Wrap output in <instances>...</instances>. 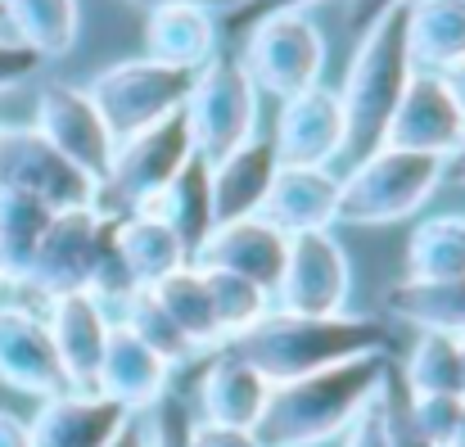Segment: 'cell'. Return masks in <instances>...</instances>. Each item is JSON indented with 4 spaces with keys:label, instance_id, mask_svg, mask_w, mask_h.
I'll use <instances>...</instances> for the list:
<instances>
[{
    "label": "cell",
    "instance_id": "9a60e30c",
    "mask_svg": "<svg viewBox=\"0 0 465 447\" xmlns=\"http://www.w3.org/2000/svg\"><path fill=\"white\" fill-rule=\"evenodd\" d=\"M41 312H45V325H50V339H54L68 389L73 393H95V371H100V357H104V343H109V330H114L109 307L82 290V294L45 298Z\"/></svg>",
    "mask_w": 465,
    "mask_h": 447
},
{
    "label": "cell",
    "instance_id": "f907efd6",
    "mask_svg": "<svg viewBox=\"0 0 465 447\" xmlns=\"http://www.w3.org/2000/svg\"><path fill=\"white\" fill-rule=\"evenodd\" d=\"M0 23H5V14H0Z\"/></svg>",
    "mask_w": 465,
    "mask_h": 447
},
{
    "label": "cell",
    "instance_id": "ac0fdd59",
    "mask_svg": "<svg viewBox=\"0 0 465 447\" xmlns=\"http://www.w3.org/2000/svg\"><path fill=\"white\" fill-rule=\"evenodd\" d=\"M267 398H272V380L249 357H240L231 343L213 348V362L203 366V380H199V421L258 430Z\"/></svg>",
    "mask_w": 465,
    "mask_h": 447
},
{
    "label": "cell",
    "instance_id": "4fadbf2b",
    "mask_svg": "<svg viewBox=\"0 0 465 447\" xmlns=\"http://www.w3.org/2000/svg\"><path fill=\"white\" fill-rule=\"evenodd\" d=\"M343 104L339 91L330 86H308L290 100H281V118L272 132V149L281 167H334L343 154Z\"/></svg>",
    "mask_w": 465,
    "mask_h": 447
},
{
    "label": "cell",
    "instance_id": "8992f818",
    "mask_svg": "<svg viewBox=\"0 0 465 447\" xmlns=\"http://www.w3.org/2000/svg\"><path fill=\"white\" fill-rule=\"evenodd\" d=\"M190 86H194L190 68H167V64H154L141 55V59H123V64L95 73L86 95L95 100L100 118L109 123L114 141H127V136L158 127L163 118L181 114Z\"/></svg>",
    "mask_w": 465,
    "mask_h": 447
},
{
    "label": "cell",
    "instance_id": "7a4b0ae2",
    "mask_svg": "<svg viewBox=\"0 0 465 447\" xmlns=\"http://www.w3.org/2000/svg\"><path fill=\"white\" fill-rule=\"evenodd\" d=\"M240 357H249L272 384L303 380L312 371L339 366L348 357L366 353H389L393 348V325L384 316H361V312H334V316H290V312H267L253 330L231 339Z\"/></svg>",
    "mask_w": 465,
    "mask_h": 447
},
{
    "label": "cell",
    "instance_id": "277c9868",
    "mask_svg": "<svg viewBox=\"0 0 465 447\" xmlns=\"http://www.w3.org/2000/svg\"><path fill=\"white\" fill-rule=\"evenodd\" d=\"M443 185V158L380 145L371 158L339 176V222L343 226H389L420 213Z\"/></svg>",
    "mask_w": 465,
    "mask_h": 447
},
{
    "label": "cell",
    "instance_id": "681fc988",
    "mask_svg": "<svg viewBox=\"0 0 465 447\" xmlns=\"http://www.w3.org/2000/svg\"><path fill=\"white\" fill-rule=\"evenodd\" d=\"M0 285H5V276H0Z\"/></svg>",
    "mask_w": 465,
    "mask_h": 447
},
{
    "label": "cell",
    "instance_id": "4316f807",
    "mask_svg": "<svg viewBox=\"0 0 465 447\" xmlns=\"http://www.w3.org/2000/svg\"><path fill=\"white\" fill-rule=\"evenodd\" d=\"M0 14L14 27V41L27 45L41 64L64 59L77 45V32H82V5L77 0H0Z\"/></svg>",
    "mask_w": 465,
    "mask_h": 447
},
{
    "label": "cell",
    "instance_id": "f546056e",
    "mask_svg": "<svg viewBox=\"0 0 465 447\" xmlns=\"http://www.w3.org/2000/svg\"><path fill=\"white\" fill-rule=\"evenodd\" d=\"M50 217H54V208H45L41 199L0 185V276H5V285L23 281Z\"/></svg>",
    "mask_w": 465,
    "mask_h": 447
},
{
    "label": "cell",
    "instance_id": "d590c367",
    "mask_svg": "<svg viewBox=\"0 0 465 447\" xmlns=\"http://www.w3.org/2000/svg\"><path fill=\"white\" fill-rule=\"evenodd\" d=\"M393 380V375H389ZM343 447H393L389 443V384L357 412V421L343 430Z\"/></svg>",
    "mask_w": 465,
    "mask_h": 447
},
{
    "label": "cell",
    "instance_id": "6da1fadb",
    "mask_svg": "<svg viewBox=\"0 0 465 447\" xmlns=\"http://www.w3.org/2000/svg\"><path fill=\"white\" fill-rule=\"evenodd\" d=\"M393 357L389 353H366L348 357L339 366L312 371L303 380L272 384L267 412L258 421V443L262 447H321L339 439L357 412L389 384Z\"/></svg>",
    "mask_w": 465,
    "mask_h": 447
},
{
    "label": "cell",
    "instance_id": "5bb4252c",
    "mask_svg": "<svg viewBox=\"0 0 465 447\" xmlns=\"http://www.w3.org/2000/svg\"><path fill=\"white\" fill-rule=\"evenodd\" d=\"M0 384L27 398L68 393L45 312L27 303H0Z\"/></svg>",
    "mask_w": 465,
    "mask_h": 447
},
{
    "label": "cell",
    "instance_id": "603a6c76",
    "mask_svg": "<svg viewBox=\"0 0 465 447\" xmlns=\"http://www.w3.org/2000/svg\"><path fill=\"white\" fill-rule=\"evenodd\" d=\"M217 55V9L158 5L145 14V59L199 73Z\"/></svg>",
    "mask_w": 465,
    "mask_h": 447
},
{
    "label": "cell",
    "instance_id": "52a82bcc",
    "mask_svg": "<svg viewBox=\"0 0 465 447\" xmlns=\"http://www.w3.org/2000/svg\"><path fill=\"white\" fill-rule=\"evenodd\" d=\"M190 154H194V141H190V127H185L181 114L163 118L158 127L141 132V136L118 141L104 181L95 185V208L109 213V217L141 213L158 190L185 167Z\"/></svg>",
    "mask_w": 465,
    "mask_h": 447
},
{
    "label": "cell",
    "instance_id": "e0dca14e",
    "mask_svg": "<svg viewBox=\"0 0 465 447\" xmlns=\"http://www.w3.org/2000/svg\"><path fill=\"white\" fill-rule=\"evenodd\" d=\"M285 249L290 235H281L272 222L253 217H235V222H217L213 235L199 244L194 267H213V272H235L253 285H262L267 294L276 290L281 272H285Z\"/></svg>",
    "mask_w": 465,
    "mask_h": 447
},
{
    "label": "cell",
    "instance_id": "7bdbcfd3",
    "mask_svg": "<svg viewBox=\"0 0 465 447\" xmlns=\"http://www.w3.org/2000/svg\"><path fill=\"white\" fill-rule=\"evenodd\" d=\"M104 447H150V434H145V425H141L136 416H127V421H123V430H118Z\"/></svg>",
    "mask_w": 465,
    "mask_h": 447
},
{
    "label": "cell",
    "instance_id": "8fae6325",
    "mask_svg": "<svg viewBox=\"0 0 465 447\" xmlns=\"http://www.w3.org/2000/svg\"><path fill=\"white\" fill-rule=\"evenodd\" d=\"M32 132L45 136L77 172H86L95 185L104 181V172L114 163V149H118L109 123L100 118L95 100L86 95V86H73V82H50V86L36 91Z\"/></svg>",
    "mask_w": 465,
    "mask_h": 447
},
{
    "label": "cell",
    "instance_id": "ab89813d",
    "mask_svg": "<svg viewBox=\"0 0 465 447\" xmlns=\"http://www.w3.org/2000/svg\"><path fill=\"white\" fill-rule=\"evenodd\" d=\"M36 68H41V59H36L27 45H18V41H0V95L14 91V86H23Z\"/></svg>",
    "mask_w": 465,
    "mask_h": 447
},
{
    "label": "cell",
    "instance_id": "3957f363",
    "mask_svg": "<svg viewBox=\"0 0 465 447\" xmlns=\"http://www.w3.org/2000/svg\"><path fill=\"white\" fill-rule=\"evenodd\" d=\"M411 73L416 68H411V55H407V14L389 9L384 18L361 27L357 55H352L348 73H343V86H339L343 123H348L339 163L357 167L361 158H371L375 149L384 145L389 118H393Z\"/></svg>",
    "mask_w": 465,
    "mask_h": 447
},
{
    "label": "cell",
    "instance_id": "ba28073f",
    "mask_svg": "<svg viewBox=\"0 0 465 447\" xmlns=\"http://www.w3.org/2000/svg\"><path fill=\"white\" fill-rule=\"evenodd\" d=\"M240 68L258 86V95L290 100L308 91L325 73V36L308 14H276L244 32Z\"/></svg>",
    "mask_w": 465,
    "mask_h": 447
},
{
    "label": "cell",
    "instance_id": "b9f144b4",
    "mask_svg": "<svg viewBox=\"0 0 465 447\" xmlns=\"http://www.w3.org/2000/svg\"><path fill=\"white\" fill-rule=\"evenodd\" d=\"M0 447H32V434H27V421L5 412L0 407Z\"/></svg>",
    "mask_w": 465,
    "mask_h": 447
},
{
    "label": "cell",
    "instance_id": "2e32d148",
    "mask_svg": "<svg viewBox=\"0 0 465 447\" xmlns=\"http://www.w3.org/2000/svg\"><path fill=\"white\" fill-rule=\"evenodd\" d=\"M465 136V118L461 109L452 104L448 86L439 73H411L393 118H389V132H384V145L393 149H411V154H430V158H448L457 141Z\"/></svg>",
    "mask_w": 465,
    "mask_h": 447
},
{
    "label": "cell",
    "instance_id": "44dd1931",
    "mask_svg": "<svg viewBox=\"0 0 465 447\" xmlns=\"http://www.w3.org/2000/svg\"><path fill=\"white\" fill-rule=\"evenodd\" d=\"M127 412L100 393H54L41 398L36 416L27 421L32 447H104L123 430Z\"/></svg>",
    "mask_w": 465,
    "mask_h": 447
},
{
    "label": "cell",
    "instance_id": "d6986e66",
    "mask_svg": "<svg viewBox=\"0 0 465 447\" xmlns=\"http://www.w3.org/2000/svg\"><path fill=\"white\" fill-rule=\"evenodd\" d=\"M281 235H308L339 226V172L334 167H276L272 190L258 208Z\"/></svg>",
    "mask_w": 465,
    "mask_h": 447
},
{
    "label": "cell",
    "instance_id": "60d3db41",
    "mask_svg": "<svg viewBox=\"0 0 465 447\" xmlns=\"http://www.w3.org/2000/svg\"><path fill=\"white\" fill-rule=\"evenodd\" d=\"M407 0H348V23L361 32V27H371L375 18H384L389 9H402Z\"/></svg>",
    "mask_w": 465,
    "mask_h": 447
},
{
    "label": "cell",
    "instance_id": "7402d4cb",
    "mask_svg": "<svg viewBox=\"0 0 465 447\" xmlns=\"http://www.w3.org/2000/svg\"><path fill=\"white\" fill-rule=\"evenodd\" d=\"M276 149L272 136H253L240 149L222 154L217 163H208V185H213V213L217 222H235V217H253L272 190L276 176Z\"/></svg>",
    "mask_w": 465,
    "mask_h": 447
},
{
    "label": "cell",
    "instance_id": "bcb514c9",
    "mask_svg": "<svg viewBox=\"0 0 465 447\" xmlns=\"http://www.w3.org/2000/svg\"><path fill=\"white\" fill-rule=\"evenodd\" d=\"M443 181H457V185H465V136L457 141V149L443 158Z\"/></svg>",
    "mask_w": 465,
    "mask_h": 447
},
{
    "label": "cell",
    "instance_id": "7c38bea8",
    "mask_svg": "<svg viewBox=\"0 0 465 447\" xmlns=\"http://www.w3.org/2000/svg\"><path fill=\"white\" fill-rule=\"evenodd\" d=\"M0 185L23 190L54 213L95 204V181L86 172H77L32 127H5L0 123Z\"/></svg>",
    "mask_w": 465,
    "mask_h": 447
},
{
    "label": "cell",
    "instance_id": "1f68e13d",
    "mask_svg": "<svg viewBox=\"0 0 465 447\" xmlns=\"http://www.w3.org/2000/svg\"><path fill=\"white\" fill-rule=\"evenodd\" d=\"M114 321H118V325H127L141 343H150L167 366H181V362L199 357V348H194V343L181 334V325L163 312V303L154 298L150 285H136L132 294L123 298V303L114 307Z\"/></svg>",
    "mask_w": 465,
    "mask_h": 447
},
{
    "label": "cell",
    "instance_id": "484cf974",
    "mask_svg": "<svg viewBox=\"0 0 465 447\" xmlns=\"http://www.w3.org/2000/svg\"><path fill=\"white\" fill-rule=\"evenodd\" d=\"M402 14L416 73H443L465 59V0H407Z\"/></svg>",
    "mask_w": 465,
    "mask_h": 447
},
{
    "label": "cell",
    "instance_id": "7dc6e473",
    "mask_svg": "<svg viewBox=\"0 0 465 447\" xmlns=\"http://www.w3.org/2000/svg\"><path fill=\"white\" fill-rule=\"evenodd\" d=\"M448 447H465V398H461V412H457V430H452Z\"/></svg>",
    "mask_w": 465,
    "mask_h": 447
},
{
    "label": "cell",
    "instance_id": "5b68a950",
    "mask_svg": "<svg viewBox=\"0 0 465 447\" xmlns=\"http://www.w3.org/2000/svg\"><path fill=\"white\" fill-rule=\"evenodd\" d=\"M258 100L262 95L249 82V73L240 68V59L213 55L194 73V86H190V95L181 104V118L190 127L194 154L217 163L222 154L253 141L258 136Z\"/></svg>",
    "mask_w": 465,
    "mask_h": 447
},
{
    "label": "cell",
    "instance_id": "9c48e42d",
    "mask_svg": "<svg viewBox=\"0 0 465 447\" xmlns=\"http://www.w3.org/2000/svg\"><path fill=\"white\" fill-rule=\"evenodd\" d=\"M109 226H114V217L100 213L95 204L54 213L18 285L41 298L82 294V290L91 294L95 263H100V249L109 240Z\"/></svg>",
    "mask_w": 465,
    "mask_h": 447
},
{
    "label": "cell",
    "instance_id": "30bf717a",
    "mask_svg": "<svg viewBox=\"0 0 465 447\" xmlns=\"http://www.w3.org/2000/svg\"><path fill=\"white\" fill-rule=\"evenodd\" d=\"M352 290V267L334 231H308L290 235L285 249V272L272 290V307L290 316H334L348 307Z\"/></svg>",
    "mask_w": 465,
    "mask_h": 447
},
{
    "label": "cell",
    "instance_id": "cb8c5ba5",
    "mask_svg": "<svg viewBox=\"0 0 465 447\" xmlns=\"http://www.w3.org/2000/svg\"><path fill=\"white\" fill-rule=\"evenodd\" d=\"M145 213L163 217V222L176 231V240L185 244V253H190V263H194L199 244H203V240L213 235V226H217V213H213V185H208V158L190 154L185 167H181V172L158 190L154 199L145 204Z\"/></svg>",
    "mask_w": 465,
    "mask_h": 447
},
{
    "label": "cell",
    "instance_id": "4dcf8cb0",
    "mask_svg": "<svg viewBox=\"0 0 465 447\" xmlns=\"http://www.w3.org/2000/svg\"><path fill=\"white\" fill-rule=\"evenodd\" d=\"M154 298L163 303V312L181 325V334L199 348V353H213L222 348V334H217V316H213V298L203 285V272L194 263L176 267L172 276H163L158 285H150Z\"/></svg>",
    "mask_w": 465,
    "mask_h": 447
},
{
    "label": "cell",
    "instance_id": "d4e9b609",
    "mask_svg": "<svg viewBox=\"0 0 465 447\" xmlns=\"http://www.w3.org/2000/svg\"><path fill=\"white\" fill-rule=\"evenodd\" d=\"M114 249H118L132 285H158L163 276H172L176 267L190 263V253L176 240V231L163 217L145 213V208L114 217Z\"/></svg>",
    "mask_w": 465,
    "mask_h": 447
},
{
    "label": "cell",
    "instance_id": "74e56055",
    "mask_svg": "<svg viewBox=\"0 0 465 447\" xmlns=\"http://www.w3.org/2000/svg\"><path fill=\"white\" fill-rule=\"evenodd\" d=\"M312 5H321V0H235V5L226 9V23H231L235 32H249V27L262 23V18H276V14H308Z\"/></svg>",
    "mask_w": 465,
    "mask_h": 447
},
{
    "label": "cell",
    "instance_id": "8d00e7d4",
    "mask_svg": "<svg viewBox=\"0 0 465 447\" xmlns=\"http://www.w3.org/2000/svg\"><path fill=\"white\" fill-rule=\"evenodd\" d=\"M150 412H154L150 425H145L150 447H185V430H190V412H185V402H181L176 393H163Z\"/></svg>",
    "mask_w": 465,
    "mask_h": 447
},
{
    "label": "cell",
    "instance_id": "ffe728a7",
    "mask_svg": "<svg viewBox=\"0 0 465 447\" xmlns=\"http://www.w3.org/2000/svg\"><path fill=\"white\" fill-rule=\"evenodd\" d=\"M167 380H172V366L158 357L150 343H141L127 325L114 321L104 357H100V371H95V393L118 402L127 416H136V412H150L167 393Z\"/></svg>",
    "mask_w": 465,
    "mask_h": 447
},
{
    "label": "cell",
    "instance_id": "83f0119b",
    "mask_svg": "<svg viewBox=\"0 0 465 447\" xmlns=\"http://www.w3.org/2000/svg\"><path fill=\"white\" fill-rule=\"evenodd\" d=\"M384 312L416 325V330H439V334H465V276L452 281H398L384 294Z\"/></svg>",
    "mask_w": 465,
    "mask_h": 447
},
{
    "label": "cell",
    "instance_id": "f1b7e54d",
    "mask_svg": "<svg viewBox=\"0 0 465 447\" xmlns=\"http://www.w3.org/2000/svg\"><path fill=\"white\" fill-rule=\"evenodd\" d=\"M452 276H465V213H439L411 231L402 281H452Z\"/></svg>",
    "mask_w": 465,
    "mask_h": 447
},
{
    "label": "cell",
    "instance_id": "e575fe53",
    "mask_svg": "<svg viewBox=\"0 0 465 447\" xmlns=\"http://www.w3.org/2000/svg\"><path fill=\"white\" fill-rule=\"evenodd\" d=\"M402 412H407V425L416 430V439H425L430 447H448L452 430H457L461 398H452V393H402Z\"/></svg>",
    "mask_w": 465,
    "mask_h": 447
},
{
    "label": "cell",
    "instance_id": "f6af8a7d",
    "mask_svg": "<svg viewBox=\"0 0 465 447\" xmlns=\"http://www.w3.org/2000/svg\"><path fill=\"white\" fill-rule=\"evenodd\" d=\"M123 5H136V9H158V5H203V9H231L235 0H123Z\"/></svg>",
    "mask_w": 465,
    "mask_h": 447
},
{
    "label": "cell",
    "instance_id": "836d02e7",
    "mask_svg": "<svg viewBox=\"0 0 465 447\" xmlns=\"http://www.w3.org/2000/svg\"><path fill=\"white\" fill-rule=\"evenodd\" d=\"M407 393H452L461 398V357L457 339L439 330H416V343L407 353Z\"/></svg>",
    "mask_w": 465,
    "mask_h": 447
},
{
    "label": "cell",
    "instance_id": "c3c4849f",
    "mask_svg": "<svg viewBox=\"0 0 465 447\" xmlns=\"http://www.w3.org/2000/svg\"><path fill=\"white\" fill-rule=\"evenodd\" d=\"M457 357H461V398H465V334L457 339Z\"/></svg>",
    "mask_w": 465,
    "mask_h": 447
},
{
    "label": "cell",
    "instance_id": "d6a6232c",
    "mask_svg": "<svg viewBox=\"0 0 465 447\" xmlns=\"http://www.w3.org/2000/svg\"><path fill=\"white\" fill-rule=\"evenodd\" d=\"M203 272V285L213 298V316H217V334L222 343L240 339L244 330H253L267 312H272V294L235 272H213V267H199Z\"/></svg>",
    "mask_w": 465,
    "mask_h": 447
},
{
    "label": "cell",
    "instance_id": "ee69618b",
    "mask_svg": "<svg viewBox=\"0 0 465 447\" xmlns=\"http://www.w3.org/2000/svg\"><path fill=\"white\" fill-rule=\"evenodd\" d=\"M439 77H443V86H448V95H452V104L461 109V118H465V59H457L452 68H443Z\"/></svg>",
    "mask_w": 465,
    "mask_h": 447
},
{
    "label": "cell",
    "instance_id": "f35d334b",
    "mask_svg": "<svg viewBox=\"0 0 465 447\" xmlns=\"http://www.w3.org/2000/svg\"><path fill=\"white\" fill-rule=\"evenodd\" d=\"M185 447H262L253 430H231V425H208V421H194L190 416V430H185Z\"/></svg>",
    "mask_w": 465,
    "mask_h": 447
}]
</instances>
